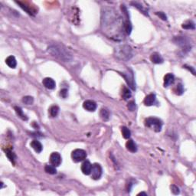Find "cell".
Wrapping results in <instances>:
<instances>
[{
    "label": "cell",
    "instance_id": "32",
    "mask_svg": "<svg viewBox=\"0 0 196 196\" xmlns=\"http://www.w3.org/2000/svg\"><path fill=\"white\" fill-rule=\"evenodd\" d=\"M60 96L62 98H67V97L68 96V91L67 89H62L60 91Z\"/></svg>",
    "mask_w": 196,
    "mask_h": 196
},
{
    "label": "cell",
    "instance_id": "33",
    "mask_svg": "<svg viewBox=\"0 0 196 196\" xmlns=\"http://www.w3.org/2000/svg\"><path fill=\"white\" fill-rule=\"evenodd\" d=\"M156 15L159 16L162 20H166L167 19V17H166V15L162 12V11H159V12H156Z\"/></svg>",
    "mask_w": 196,
    "mask_h": 196
},
{
    "label": "cell",
    "instance_id": "14",
    "mask_svg": "<svg viewBox=\"0 0 196 196\" xmlns=\"http://www.w3.org/2000/svg\"><path fill=\"white\" fill-rule=\"evenodd\" d=\"M175 80V77L172 74H167L164 77V87L167 88L169 85L172 84Z\"/></svg>",
    "mask_w": 196,
    "mask_h": 196
},
{
    "label": "cell",
    "instance_id": "10",
    "mask_svg": "<svg viewBox=\"0 0 196 196\" xmlns=\"http://www.w3.org/2000/svg\"><path fill=\"white\" fill-rule=\"evenodd\" d=\"M83 107L86 111H90V112H93L97 109V103L93 101L88 100V101H84V103H83Z\"/></svg>",
    "mask_w": 196,
    "mask_h": 196
},
{
    "label": "cell",
    "instance_id": "35",
    "mask_svg": "<svg viewBox=\"0 0 196 196\" xmlns=\"http://www.w3.org/2000/svg\"><path fill=\"white\" fill-rule=\"evenodd\" d=\"M138 195H147V194L145 192H141L139 193V194H138Z\"/></svg>",
    "mask_w": 196,
    "mask_h": 196
},
{
    "label": "cell",
    "instance_id": "1",
    "mask_svg": "<svg viewBox=\"0 0 196 196\" xmlns=\"http://www.w3.org/2000/svg\"><path fill=\"white\" fill-rule=\"evenodd\" d=\"M101 25L103 32L114 40L123 38L124 20L113 8H105L102 11Z\"/></svg>",
    "mask_w": 196,
    "mask_h": 196
},
{
    "label": "cell",
    "instance_id": "29",
    "mask_svg": "<svg viewBox=\"0 0 196 196\" xmlns=\"http://www.w3.org/2000/svg\"><path fill=\"white\" fill-rule=\"evenodd\" d=\"M6 156H7V157L9 159V160L11 161V162H14V160H15V153H13V152H11V150H7L6 151Z\"/></svg>",
    "mask_w": 196,
    "mask_h": 196
},
{
    "label": "cell",
    "instance_id": "30",
    "mask_svg": "<svg viewBox=\"0 0 196 196\" xmlns=\"http://www.w3.org/2000/svg\"><path fill=\"white\" fill-rule=\"evenodd\" d=\"M171 191H172V192L173 193L174 195H179V192H180V191H179V188H178V187L175 185H171Z\"/></svg>",
    "mask_w": 196,
    "mask_h": 196
},
{
    "label": "cell",
    "instance_id": "25",
    "mask_svg": "<svg viewBox=\"0 0 196 196\" xmlns=\"http://www.w3.org/2000/svg\"><path fill=\"white\" fill-rule=\"evenodd\" d=\"M122 97H123L124 100H127L131 97V92L128 88H123V93H122Z\"/></svg>",
    "mask_w": 196,
    "mask_h": 196
},
{
    "label": "cell",
    "instance_id": "15",
    "mask_svg": "<svg viewBox=\"0 0 196 196\" xmlns=\"http://www.w3.org/2000/svg\"><path fill=\"white\" fill-rule=\"evenodd\" d=\"M150 60L152 63L154 64H162L163 63V58L159 54L157 53V52H155V53H152L150 56Z\"/></svg>",
    "mask_w": 196,
    "mask_h": 196
},
{
    "label": "cell",
    "instance_id": "18",
    "mask_svg": "<svg viewBox=\"0 0 196 196\" xmlns=\"http://www.w3.org/2000/svg\"><path fill=\"white\" fill-rule=\"evenodd\" d=\"M6 63L8 66L11 68H15V67L17 65V61L14 56H9L6 59Z\"/></svg>",
    "mask_w": 196,
    "mask_h": 196
},
{
    "label": "cell",
    "instance_id": "13",
    "mask_svg": "<svg viewBox=\"0 0 196 196\" xmlns=\"http://www.w3.org/2000/svg\"><path fill=\"white\" fill-rule=\"evenodd\" d=\"M156 95H155L154 93H150V94H149V95H147L146 97H145L144 104L146 105V106H148V107L152 106V105L156 103Z\"/></svg>",
    "mask_w": 196,
    "mask_h": 196
},
{
    "label": "cell",
    "instance_id": "20",
    "mask_svg": "<svg viewBox=\"0 0 196 196\" xmlns=\"http://www.w3.org/2000/svg\"><path fill=\"white\" fill-rule=\"evenodd\" d=\"M15 111L19 118H21L22 120H25V121L28 120V117H27L26 115L23 113V111L22 110V108H20L19 107H15Z\"/></svg>",
    "mask_w": 196,
    "mask_h": 196
},
{
    "label": "cell",
    "instance_id": "26",
    "mask_svg": "<svg viewBox=\"0 0 196 196\" xmlns=\"http://www.w3.org/2000/svg\"><path fill=\"white\" fill-rule=\"evenodd\" d=\"M22 102L26 105H31L34 102V98L31 96H26L22 98Z\"/></svg>",
    "mask_w": 196,
    "mask_h": 196
},
{
    "label": "cell",
    "instance_id": "12",
    "mask_svg": "<svg viewBox=\"0 0 196 196\" xmlns=\"http://www.w3.org/2000/svg\"><path fill=\"white\" fill-rule=\"evenodd\" d=\"M42 84H43V85H44L46 88H48V89L49 90L55 89L56 86L55 81L52 78H45L43 81H42Z\"/></svg>",
    "mask_w": 196,
    "mask_h": 196
},
{
    "label": "cell",
    "instance_id": "6",
    "mask_svg": "<svg viewBox=\"0 0 196 196\" xmlns=\"http://www.w3.org/2000/svg\"><path fill=\"white\" fill-rule=\"evenodd\" d=\"M71 158L73 161L75 162H80L81 161H84L87 158V152L83 149H77L74 150L71 153Z\"/></svg>",
    "mask_w": 196,
    "mask_h": 196
},
{
    "label": "cell",
    "instance_id": "24",
    "mask_svg": "<svg viewBox=\"0 0 196 196\" xmlns=\"http://www.w3.org/2000/svg\"><path fill=\"white\" fill-rule=\"evenodd\" d=\"M122 134L123 138H125V139H130V137L131 136V132L126 126H123L122 127Z\"/></svg>",
    "mask_w": 196,
    "mask_h": 196
},
{
    "label": "cell",
    "instance_id": "34",
    "mask_svg": "<svg viewBox=\"0 0 196 196\" xmlns=\"http://www.w3.org/2000/svg\"><path fill=\"white\" fill-rule=\"evenodd\" d=\"M185 68L189 69L190 71H192V74H194V75L195 74V70L194 67H188V66H185Z\"/></svg>",
    "mask_w": 196,
    "mask_h": 196
},
{
    "label": "cell",
    "instance_id": "19",
    "mask_svg": "<svg viewBox=\"0 0 196 196\" xmlns=\"http://www.w3.org/2000/svg\"><path fill=\"white\" fill-rule=\"evenodd\" d=\"M100 116L104 121H107L110 119V112L107 108H102L100 111Z\"/></svg>",
    "mask_w": 196,
    "mask_h": 196
},
{
    "label": "cell",
    "instance_id": "11",
    "mask_svg": "<svg viewBox=\"0 0 196 196\" xmlns=\"http://www.w3.org/2000/svg\"><path fill=\"white\" fill-rule=\"evenodd\" d=\"M92 169V165L89 160H85L81 166V171L84 175H90Z\"/></svg>",
    "mask_w": 196,
    "mask_h": 196
},
{
    "label": "cell",
    "instance_id": "27",
    "mask_svg": "<svg viewBox=\"0 0 196 196\" xmlns=\"http://www.w3.org/2000/svg\"><path fill=\"white\" fill-rule=\"evenodd\" d=\"M175 93L177 95H182L183 93H184V88H183V86L181 84H179L176 86V89H175Z\"/></svg>",
    "mask_w": 196,
    "mask_h": 196
},
{
    "label": "cell",
    "instance_id": "31",
    "mask_svg": "<svg viewBox=\"0 0 196 196\" xmlns=\"http://www.w3.org/2000/svg\"><path fill=\"white\" fill-rule=\"evenodd\" d=\"M128 109L130 111H134L136 110V103L134 101H131L130 103H128Z\"/></svg>",
    "mask_w": 196,
    "mask_h": 196
},
{
    "label": "cell",
    "instance_id": "4",
    "mask_svg": "<svg viewBox=\"0 0 196 196\" xmlns=\"http://www.w3.org/2000/svg\"><path fill=\"white\" fill-rule=\"evenodd\" d=\"M145 125L147 127L152 128L154 131L158 133L162 130V122L156 117H149L145 120Z\"/></svg>",
    "mask_w": 196,
    "mask_h": 196
},
{
    "label": "cell",
    "instance_id": "9",
    "mask_svg": "<svg viewBox=\"0 0 196 196\" xmlns=\"http://www.w3.org/2000/svg\"><path fill=\"white\" fill-rule=\"evenodd\" d=\"M50 162L52 163V166H59L60 164L61 163V156L58 152H53L50 156Z\"/></svg>",
    "mask_w": 196,
    "mask_h": 196
},
{
    "label": "cell",
    "instance_id": "23",
    "mask_svg": "<svg viewBox=\"0 0 196 196\" xmlns=\"http://www.w3.org/2000/svg\"><path fill=\"white\" fill-rule=\"evenodd\" d=\"M184 29H195V23L192 21H187L185 23H183L182 25Z\"/></svg>",
    "mask_w": 196,
    "mask_h": 196
},
{
    "label": "cell",
    "instance_id": "28",
    "mask_svg": "<svg viewBox=\"0 0 196 196\" xmlns=\"http://www.w3.org/2000/svg\"><path fill=\"white\" fill-rule=\"evenodd\" d=\"M132 4H133V6H134V7H136L137 9H139L140 10V11L143 12V13H144L145 15H148V14L146 13V10L145 9V8H143V6H141L139 2H132Z\"/></svg>",
    "mask_w": 196,
    "mask_h": 196
},
{
    "label": "cell",
    "instance_id": "7",
    "mask_svg": "<svg viewBox=\"0 0 196 196\" xmlns=\"http://www.w3.org/2000/svg\"><path fill=\"white\" fill-rule=\"evenodd\" d=\"M123 76V78H125L126 83L129 85L130 88H131L133 90H136V84H135V80H134V77H133V74L132 71L130 70H127L126 72H123L121 74Z\"/></svg>",
    "mask_w": 196,
    "mask_h": 196
},
{
    "label": "cell",
    "instance_id": "5",
    "mask_svg": "<svg viewBox=\"0 0 196 196\" xmlns=\"http://www.w3.org/2000/svg\"><path fill=\"white\" fill-rule=\"evenodd\" d=\"M174 42L175 44L181 46L183 51H185V52H189L191 50L190 42H189V38H187L186 37L178 36L174 38Z\"/></svg>",
    "mask_w": 196,
    "mask_h": 196
},
{
    "label": "cell",
    "instance_id": "21",
    "mask_svg": "<svg viewBox=\"0 0 196 196\" xmlns=\"http://www.w3.org/2000/svg\"><path fill=\"white\" fill-rule=\"evenodd\" d=\"M59 113V107L56 106V105H54L52 107H51V108L49 109V114L52 117H55L57 116Z\"/></svg>",
    "mask_w": 196,
    "mask_h": 196
},
{
    "label": "cell",
    "instance_id": "16",
    "mask_svg": "<svg viewBox=\"0 0 196 196\" xmlns=\"http://www.w3.org/2000/svg\"><path fill=\"white\" fill-rule=\"evenodd\" d=\"M31 146H32V148L37 153H40L42 151V149H43V146H42V143H41L39 141L36 140V139L33 140L32 142L31 143Z\"/></svg>",
    "mask_w": 196,
    "mask_h": 196
},
{
    "label": "cell",
    "instance_id": "17",
    "mask_svg": "<svg viewBox=\"0 0 196 196\" xmlns=\"http://www.w3.org/2000/svg\"><path fill=\"white\" fill-rule=\"evenodd\" d=\"M126 147L131 152H136L137 151V146L133 139H129L126 143Z\"/></svg>",
    "mask_w": 196,
    "mask_h": 196
},
{
    "label": "cell",
    "instance_id": "2",
    "mask_svg": "<svg viewBox=\"0 0 196 196\" xmlns=\"http://www.w3.org/2000/svg\"><path fill=\"white\" fill-rule=\"evenodd\" d=\"M48 52L52 56L57 57L61 61H65V62H69L73 58L71 54L67 51V49L61 45H51L48 48Z\"/></svg>",
    "mask_w": 196,
    "mask_h": 196
},
{
    "label": "cell",
    "instance_id": "22",
    "mask_svg": "<svg viewBox=\"0 0 196 196\" xmlns=\"http://www.w3.org/2000/svg\"><path fill=\"white\" fill-rule=\"evenodd\" d=\"M45 171L48 174L51 175H55L57 173V170L55 169V166H49V165H46L45 167Z\"/></svg>",
    "mask_w": 196,
    "mask_h": 196
},
{
    "label": "cell",
    "instance_id": "8",
    "mask_svg": "<svg viewBox=\"0 0 196 196\" xmlns=\"http://www.w3.org/2000/svg\"><path fill=\"white\" fill-rule=\"evenodd\" d=\"M102 173H103V170H102V167L101 166V165L97 163L93 164L92 166L91 172H90L92 179L94 180H98L101 179Z\"/></svg>",
    "mask_w": 196,
    "mask_h": 196
},
{
    "label": "cell",
    "instance_id": "3",
    "mask_svg": "<svg viewBox=\"0 0 196 196\" xmlns=\"http://www.w3.org/2000/svg\"><path fill=\"white\" fill-rule=\"evenodd\" d=\"M115 55L120 60L122 61H129L133 57V51L129 45L118 46L115 49Z\"/></svg>",
    "mask_w": 196,
    "mask_h": 196
}]
</instances>
